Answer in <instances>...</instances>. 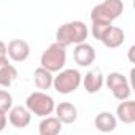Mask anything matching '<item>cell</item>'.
Masks as SVG:
<instances>
[{"label": "cell", "mask_w": 135, "mask_h": 135, "mask_svg": "<svg viewBox=\"0 0 135 135\" xmlns=\"http://www.w3.org/2000/svg\"><path fill=\"white\" fill-rule=\"evenodd\" d=\"M8 56H7V45L0 40V59H7Z\"/></svg>", "instance_id": "21"}, {"label": "cell", "mask_w": 135, "mask_h": 135, "mask_svg": "<svg viewBox=\"0 0 135 135\" xmlns=\"http://www.w3.org/2000/svg\"><path fill=\"white\" fill-rule=\"evenodd\" d=\"M107 48H119L124 41H126V33L121 27H116V26H111L107 33L103 35V38L100 40Z\"/></svg>", "instance_id": "15"}, {"label": "cell", "mask_w": 135, "mask_h": 135, "mask_svg": "<svg viewBox=\"0 0 135 135\" xmlns=\"http://www.w3.org/2000/svg\"><path fill=\"white\" fill-rule=\"evenodd\" d=\"M122 11H124V3L121 0H105L91 10V21L111 24L122 15Z\"/></svg>", "instance_id": "4"}, {"label": "cell", "mask_w": 135, "mask_h": 135, "mask_svg": "<svg viewBox=\"0 0 135 135\" xmlns=\"http://www.w3.org/2000/svg\"><path fill=\"white\" fill-rule=\"evenodd\" d=\"M81 83H83L84 91H86L88 94H97V92L102 89V86H103V83H105V78H103L102 72H100L99 69H95V70H89V72L84 75V78L81 80Z\"/></svg>", "instance_id": "10"}, {"label": "cell", "mask_w": 135, "mask_h": 135, "mask_svg": "<svg viewBox=\"0 0 135 135\" xmlns=\"http://www.w3.org/2000/svg\"><path fill=\"white\" fill-rule=\"evenodd\" d=\"M110 27H111V24H108V22H92V26H91V33H92V37H94L95 40L100 41Z\"/></svg>", "instance_id": "19"}, {"label": "cell", "mask_w": 135, "mask_h": 135, "mask_svg": "<svg viewBox=\"0 0 135 135\" xmlns=\"http://www.w3.org/2000/svg\"><path fill=\"white\" fill-rule=\"evenodd\" d=\"M30 119H32V114L29 113V110L26 107L16 105L8 111V121L16 129H26L30 124Z\"/></svg>", "instance_id": "9"}, {"label": "cell", "mask_w": 135, "mask_h": 135, "mask_svg": "<svg viewBox=\"0 0 135 135\" xmlns=\"http://www.w3.org/2000/svg\"><path fill=\"white\" fill-rule=\"evenodd\" d=\"M11 108H13V95L7 89H0V111L7 114Z\"/></svg>", "instance_id": "18"}, {"label": "cell", "mask_w": 135, "mask_h": 135, "mask_svg": "<svg viewBox=\"0 0 135 135\" xmlns=\"http://www.w3.org/2000/svg\"><path fill=\"white\" fill-rule=\"evenodd\" d=\"M89 35V29L83 21H70L59 26L56 32V43L67 48L70 45H81L86 43V38Z\"/></svg>", "instance_id": "1"}, {"label": "cell", "mask_w": 135, "mask_h": 135, "mask_svg": "<svg viewBox=\"0 0 135 135\" xmlns=\"http://www.w3.org/2000/svg\"><path fill=\"white\" fill-rule=\"evenodd\" d=\"M65 62H67V51L64 46H60L56 41L49 45L40 57V67L48 70L49 73H56V72L59 73L60 70H64Z\"/></svg>", "instance_id": "2"}, {"label": "cell", "mask_w": 135, "mask_h": 135, "mask_svg": "<svg viewBox=\"0 0 135 135\" xmlns=\"http://www.w3.org/2000/svg\"><path fill=\"white\" fill-rule=\"evenodd\" d=\"M133 51H135V46H130L129 48V59H130V62H133Z\"/></svg>", "instance_id": "22"}, {"label": "cell", "mask_w": 135, "mask_h": 135, "mask_svg": "<svg viewBox=\"0 0 135 135\" xmlns=\"http://www.w3.org/2000/svg\"><path fill=\"white\" fill-rule=\"evenodd\" d=\"M116 119L122 124H133L135 122V102L124 100L116 107Z\"/></svg>", "instance_id": "13"}, {"label": "cell", "mask_w": 135, "mask_h": 135, "mask_svg": "<svg viewBox=\"0 0 135 135\" xmlns=\"http://www.w3.org/2000/svg\"><path fill=\"white\" fill-rule=\"evenodd\" d=\"M52 73H49L48 70L41 69V67H38V69H35L33 72V83L38 89H41V92H45L46 89H49L52 86Z\"/></svg>", "instance_id": "17"}, {"label": "cell", "mask_w": 135, "mask_h": 135, "mask_svg": "<svg viewBox=\"0 0 135 135\" xmlns=\"http://www.w3.org/2000/svg\"><path fill=\"white\" fill-rule=\"evenodd\" d=\"M26 108L29 110L30 114H35L40 118H48L54 113L56 102L49 94L41 92V91H35V92H30L27 95Z\"/></svg>", "instance_id": "3"}, {"label": "cell", "mask_w": 135, "mask_h": 135, "mask_svg": "<svg viewBox=\"0 0 135 135\" xmlns=\"http://www.w3.org/2000/svg\"><path fill=\"white\" fill-rule=\"evenodd\" d=\"M62 132V122L56 116L43 118L38 124V133L40 135H59Z\"/></svg>", "instance_id": "16"}, {"label": "cell", "mask_w": 135, "mask_h": 135, "mask_svg": "<svg viewBox=\"0 0 135 135\" xmlns=\"http://www.w3.org/2000/svg\"><path fill=\"white\" fill-rule=\"evenodd\" d=\"M7 56L13 62H24L30 56V46L26 40L21 38H13L7 45Z\"/></svg>", "instance_id": "7"}, {"label": "cell", "mask_w": 135, "mask_h": 135, "mask_svg": "<svg viewBox=\"0 0 135 135\" xmlns=\"http://www.w3.org/2000/svg\"><path fill=\"white\" fill-rule=\"evenodd\" d=\"M105 83H107V88L111 91V94L116 100H119V102L129 100L132 88H130V83H129L127 76H124L119 72H111V73L107 75Z\"/></svg>", "instance_id": "6"}, {"label": "cell", "mask_w": 135, "mask_h": 135, "mask_svg": "<svg viewBox=\"0 0 135 135\" xmlns=\"http://www.w3.org/2000/svg\"><path fill=\"white\" fill-rule=\"evenodd\" d=\"M7 122H8V118H7V114L0 111V132H3V130H5V127H7Z\"/></svg>", "instance_id": "20"}, {"label": "cell", "mask_w": 135, "mask_h": 135, "mask_svg": "<svg viewBox=\"0 0 135 135\" xmlns=\"http://www.w3.org/2000/svg\"><path fill=\"white\" fill-rule=\"evenodd\" d=\"M18 78V70L16 67L10 64L8 57L0 59V86L2 88H10L15 80Z\"/></svg>", "instance_id": "12"}, {"label": "cell", "mask_w": 135, "mask_h": 135, "mask_svg": "<svg viewBox=\"0 0 135 135\" xmlns=\"http://www.w3.org/2000/svg\"><path fill=\"white\" fill-rule=\"evenodd\" d=\"M94 124H95V127H97L99 132H102V133H110V132H113V130L116 129L118 119H116V116L111 114L110 111H102V113H99V114L95 116Z\"/></svg>", "instance_id": "14"}, {"label": "cell", "mask_w": 135, "mask_h": 135, "mask_svg": "<svg viewBox=\"0 0 135 135\" xmlns=\"http://www.w3.org/2000/svg\"><path fill=\"white\" fill-rule=\"evenodd\" d=\"M54 111H56V118L62 124H73L78 118V108L70 102H60L59 105H56Z\"/></svg>", "instance_id": "11"}, {"label": "cell", "mask_w": 135, "mask_h": 135, "mask_svg": "<svg viewBox=\"0 0 135 135\" xmlns=\"http://www.w3.org/2000/svg\"><path fill=\"white\" fill-rule=\"evenodd\" d=\"M81 80H83V75L80 70L76 69H64L60 70L54 80H52V88L59 92V94H72L75 92L80 84H81Z\"/></svg>", "instance_id": "5"}, {"label": "cell", "mask_w": 135, "mask_h": 135, "mask_svg": "<svg viewBox=\"0 0 135 135\" xmlns=\"http://www.w3.org/2000/svg\"><path fill=\"white\" fill-rule=\"evenodd\" d=\"M73 60L80 67H89L95 60V49L89 43L76 45L73 49Z\"/></svg>", "instance_id": "8"}]
</instances>
